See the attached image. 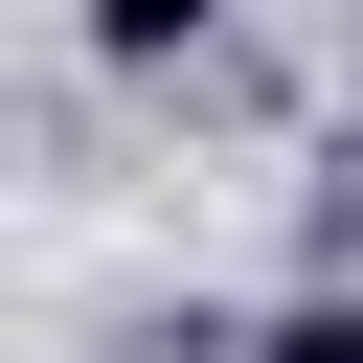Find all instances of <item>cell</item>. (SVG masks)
I'll return each mask as SVG.
<instances>
[{
	"label": "cell",
	"instance_id": "cell-1",
	"mask_svg": "<svg viewBox=\"0 0 363 363\" xmlns=\"http://www.w3.org/2000/svg\"><path fill=\"white\" fill-rule=\"evenodd\" d=\"M204 23H227V0H91V68H182Z\"/></svg>",
	"mask_w": 363,
	"mask_h": 363
},
{
	"label": "cell",
	"instance_id": "cell-2",
	"mask_svg": "<svg viewBox=\"0 0 363 363\" xmlns=\"http://www.w3.org/2000/svg\"><path fill=\"white\" fill-rule=\"evenodd\" d=\"M250 363H363V272H318V295H272V340Z\"/></svg>",
	"mask_w": 363,
	"mask_h": 363
}]
</instances>
